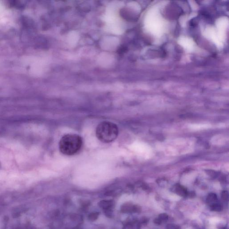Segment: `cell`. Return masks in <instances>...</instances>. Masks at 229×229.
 <instances>
[{
	"label": "cell",
	"mask_w": 229,
	"mask_h": 229,
	"mask_svg": "<svg viewBox=\"0 0 229 229\" xmlns=\"http://www.w3.org/2000/svg\"><path fill=\"white\" fill-rule=\"evenodd\" d=\"M221 197L223 200L225 201H228L229 200V193L227 191H223L221 193Z\"/></svg>",
	"instance_id": "cell-10"
},
{
	"label": "cell",
	"mask_w": 229,
	"mask_h": 229,
	"mask_svg": "<svg viewBox=\"0 0 229 229\" xmlns=\"http://www.w3.org/2000/svg\"><path fill=\"white\" fill-rule=\"evenodd\" d=\"M118 134L117 126L111 122H102L97 126L96 130V135L98 139L105 143L113 141L117 137Z\"/></svg>",
	"instance_id": "cell-2"
},
{
	"label": "cell",
	"mask_w": 229,
	"mask_h": 229,
	"mask_svg": "<svg viewBox=\"0 0 229 229\" xmlns=\"http://www.w3.org/2000/svg\"><path fill=\"white\" fill-rule=\"evenodd\" d=\"M210 208L211 211H215V212H220L223 211V207L221 204L219 202L217 204L210 206Z\"/></svg>",
	"instance_id": "cell-7"
},
{
	"label": "cell",
	"mask_w": 229,
	"mask_h": 229,
	"mask_svg": "<svg viewBox=\"0 0 229 229\" xmlns=\"http://www.w3.org/2000/svg\"><path fill=\"white\" fill-rule=\"evenodd\" d=\"M104 215L108 218H112L113 215V209H108V210H104Z\"/></svg>",
	"instance_id": "cell-9"
},
{
	"label": "cell",
	"mask_w": 229,
	"mask_h": 229,
	"mask_svg": "<svg viewBox=\"0 0 229 229\" xmlns=\"http://www.w3.org/2000/svg\"><path fill=\"white\" fill-rule=\"evenodd\" d=\"M121 211L123 213H138L140 212L141 208L137 205L126 203L121 206Z\"/></svg>",
	"instance_id": "cell-3"
},
{
	"label": "cell",
	"mask_w": 229,
	"mask_h": 229,
	"mask_svg": "<svg viewBox=\"0 0 229 229\" xmlns=\"http://www.w3.org/2000/svg\"><path fill=\"white\" fill-rule=\"evenodd\" d=\"M158 218L162 221V222H164V221L165 222V221H167L168 220V216L167 214L163 213V214H161L159 215Z\"/></svg>",
	"instance_id": "cell-11"
},
{
	"label": "cell",
	"mask_w": 229,
	"mask_h": 229,
	"mask_svg": "<svg viewBox=\"0 0 229 229\" xmlns=\"http://www.w3.org/2000/svg\"><path fill=\"white\" fill-rule=\"evenodd\" d=\"M115 202L113 200H104L101 201L98 203V206L103 211L108 209H113L114 207Z\"/></svg>",
	"instance_id": "cell-5"
},
{
	"label": "cell",
	"mask_w": 229,
	"mask_h": 229,
	"mask_svg": "<svg viewBox=\"0 0 229 229\" xmlns=\"http://www.w3.org/2000/svg\"><path fill=\"white\" fill-rule=\"evenodd\" d=\"M83 140L75 134H68L61 138L59 142V149L63 154L71 156L76 154L81 149Z\"/></svg>",
	"instance_id": "cell-1"
},
{
	"label": "cell",
	"mask_w": 229,
	"mask_h": 229,
	"mask_svg": "<svg viewBox=\"0 0 229 229\" xmlns=\"http://www.w3.org/2000/svg\"><path fill=\"white\" fill-rule=\"evenodd\" d=\"M153 223L157 225H161L162 223V221H161L158 218H156L153 220Z\"/></svg>",
	"instance_id": "cell-13"
},
{
	"label": "cell",
	"mask_w": 229,
	"mask_h": 229,
	"mask_svg": "<svg viewBox=\"0 0 229 229\" xmlns=\"http://www.w3.org/2000/svg\"><path fill=\"white\" fill-rule=\"evenodd\" d=\"M206 201L210 206L219 203L218 197L216 194L214 193H211L208 195Z\"/></svg>",
	"instance_id": "cell-6"
},
{
	"label": "cell",
	"mask_w": 229,
	"mask_h": 229,
	"mask_svg": "<svg viewBox=\"0 0 229 229\" xmlns=\"http://www.w3.org/2000/svg\"><path fill=\"white\" fill-rule=\"evenodd\" d=\"M173 192L177 195L182 197H186L188 196V192L186 188L182 185L179 184H176L173 188Z\"/></svg>",
	"instance_id": "cell-4"
},
{
	"label": "cell",
	"mask_w": 229,
	"mask_h": 229,
	"mask_svg": "<svg viewBox=\"0 0 229 229\" xmlns=\"http://www.w3.org/2000/svg\"><path fill=\"white\" fill-rule=\"evenodd\" d=\"M70 229H79L78 228H73Z\"/></svg>",
	"instance_id": "cell-14"
},
{
	"label": "cell",
	"mask_w": 229,
	"mask_h": 229,
	"mask_svg": "<svg viewBox=\"0 0 229 229\" xmlns=\"http://www.w3.org/2000/svg\"><path fill=\"white\" fill-rule=\"evenodd\" d=\"M100 213L97 212H93L90 213L88 216V219L91 221H95L99 218Z\"/></svg>",
	"instance_id": "cell-8"
},
{
	"label": "cell",
	"mask_w": 229,
	"mask_h": 229,
	"mask_svg": "<svg viewBox=\"0 0 229 229\" xmlns=\"http://www.w3.org/2000/svg\"><path fill=\"white\" fill-rule=\"evenodd\" d=\"M166 228L167 229H181L179 226L174 224H169L167 225Z\"/></svg>",
	"instance_id": "cell-12"
}]
</instances>
